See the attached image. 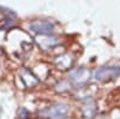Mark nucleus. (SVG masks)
Here are the masks:
<instances>
[{"label": "nucleus", "mask_w": 120, "mask_h": 119, "mask_svg": "<svg viewBox=\"0 0 120 119\" xmlns=\"http://www.w3.org/2000/svg\"><path fill=\"white\" fill-rule=\"evenodd\" d=\"M73 63H75V58L70 53H64V54L59 55L54 59V65L61 71L70 70L72 67Z\"/></svg>", "instance_id": "nucleus-6"}, {"label": "nucleus", "mask_w": 120, "mask_h": 119, "mask_svg": "<svg viewBox=\"0 0 120 119\" xmlns=\"http://www.w3.org/2000/svg\"><path fill=\"white\" fill-rule=\"evenodd\" d=\"M21 77H22V81L26 88H33L38 83V79L31 73V71L26 70V69H23L21 71Z\"/></svg>", "instance_id": "nucleus-7"}, {"label": "nucleus", "mask_w": 120, "mask_h": 119, "mask_svg": "<svg viewBox=\"0 0 120 119\" xmlns=\"http://www.w3.org/2000/svg\"><path fill=\"white\" fill-rule=\"evenodd\" d=\"M120 75V66H103L95 72V78L100 82H106L116 78Z\"/></svg>", "instance_id": "nucleus-4"}, {"label": "nucleus", "mask_w": 120, "mask_h": 119, "mask_svg": "<svg viewBox=\"0 0 120 119\" xmlns=\"http://www.w3.org/2000/svg\"><path fill=\"white\" fill-rule=\"evenodd\" d=\"M29 28L31 31L37 33L38 35H47L54 31L55 24L52 21H48V19H38V21L30 23Z\"/></svg>", "instance_id": "nucleus-5"}, {"label": "nucleus", "mask_w": 120, "mask_h": 119, "mask_svg": "<svg viewBox=\"0 0 120 119\" xmlns=\"http://www.w3.org/2000/svg\"><path fill=\"white\" fill-rule=\"evenodd\" d=\"M29 117V112L25 110V108H23V110L21 111V119H26Z\"/></svg>", "instance_id": "nucleus-8"}, {"label": "nucleus", "mask_w": 120, "mask_h": 119, "mask_svg": "<svg viewBox=\"0 0 120 119\" xmlns=\"http://www.w3.org/2000/svg\"><path fill=\"white\" fill-rule=\"evenodd\" d=\"M70 108L65 104H54L38 111V115L46 119H65L68 115Z\"/></svg>", "instance_id": "nucleus-1"}, {"label": "nucleus", "mask_w": 120, "mask_h": 119, "mask_svg": "<svg viewBox=\"0 0 120 119\" xmlns=\"http://www.w3.org/2000/svg\"><path fill=\"white\" fill-rule=\"evenodd\" d=\"M90 76H91V73H90V71L88 70V69L79 67V69H76V70H72L71 72H70L66 81L73 88H81L85 83L89 82Z\"/></svg>", "instance_id": "nucleus-2"}, {"label": "nucleus", "mask_w": 120, "mask_h": 119, "mask_svg": "<svg viewBox=\"0 0 120 119\" xmlns=\"http://www.w3.org/2000/svg\"><path fill=\"white\" fill-rule=\"evenodd\" d=\"M35 42L37 43V46L40 48H41V51L48 52L60 43V40L55 35L47 34V35H37L35 37Z\"/></svg>", "instance_id": "nucleus-3"}]
</instances>
